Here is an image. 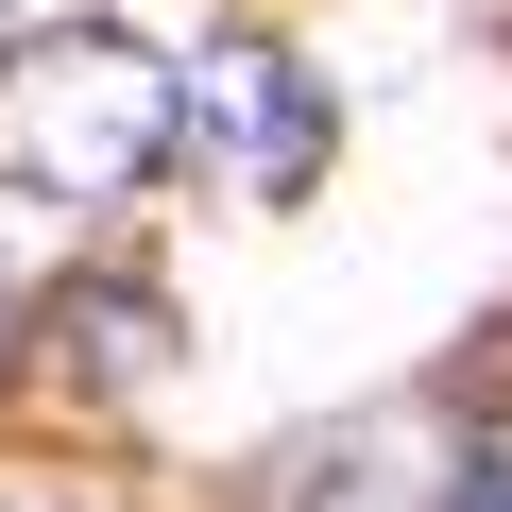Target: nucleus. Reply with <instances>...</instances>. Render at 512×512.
<instances>
[{"label": "nucleus", "instance_id": "nucleus-1", "mask_svg": "<svg viewBox=\"0 0 512 512\" xmlns=\"http://www.w3.org/2000/svg\"><path fill=\"white\" fill-rule=\"evenodd\" d=\"M188 120V69H154L137 35L69 18L0 52V188H52V205H120Z\"/></svg>", "mask_w": 512, "mask_h": 512}, {"label": "nucleus", "instance_id": "nucleus-2", "mask_svg": "<svg viewBox=\"0 0 512 512\" xmlns=\"http://www.w3.org/2000/svg\"><path fill=\"white\" fill-rule=\"evenodd\" d=\"M171 154H205V171L256 188V205H291V188L325 171V86H308L274 35H222V52H188V120H171Z\"/></svg>", "mask_w": 512, "mask_h": 512}, {"label": "nucleus", "instance_id": "nucleus-3", "mask_svg": "<svg viewBox=\"0 0 512 512\" xmlns=\"http://www.w3.org/2000/svg\"><path fill=\"white\" fill-rule=\"evenodd\" d=\"M171 359H188V325H171V291H154V274H120V291L86 274V291L52 308V376H69V393H154Z\"/></svg>", "mask_w": 512, "mask_h": 512}, {"label": "nucleus", "instance_id": "nucleus-4", "mask_svg": "<svg viewBox=\"0 0 512 512\" xmlns=\"http://www.w3.org/2000/svg\"><path fill=\"white\" fill-rule=\"evenodd\" d=\"M444 512H512V444H461V478H444Z\"/></svg>", "mask_w": 512, "mask_h": 512}, {"label": "nucleus", "instance_id": "nucleus-5", "mask_svg": "<svg viewBox=\"0 0 512 512\" xmlns=\"http://www.w3.org/2000/svg\"><path fill=\"white\" fill-rule=\"evenodd\" d=\"M0 342H18V291H0Z\"/></svg>", "mask_w": 512, "mask_h": 512}, {"label": "nucleus", "instance_id": "nucleus-6", "mask_svg": "<svg viewBox=\"0 0 512 512\" xmlns=\"http://www.w3.org/2000/svg\"><path fill=\"white\" fill-rule=\"evenodd\" d=\"M0 512H18V495H0Z\"/></svg>", "mask_w": 512, "mask_h": 512}]
</instances>
